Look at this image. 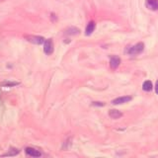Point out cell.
<instances>
[{
	"label": "cell",
	"mask_w": 158,
	"mask_h": 158,
	"mask_svg": "<svg viewBox=\"0 0 158 158\" xmlns=\"http://www.w3.org/2000/svg\"><path fill=\"white\" fill-rule=\"evenodd\" d=\"M144 50V44L139 42V43L133 44V46H126V53L128 55H139L143 52Z\"/></svg>",
	"instance_id": "obj_1"
},
{
	"label": "cell",
	"mask_w": 158,
	"mask_h": 158,
	"mask_svg": "<svg viewBox=\"0 0 158 158\" xmlns=\"http://www.w3.org/2000/svg\"><path fill=\"white\" fill-rule=\"evenodd\" d=\"M25 39L28 42L35 44H42L44 43V38L41 37V36H33V35H26L25 36Z\"/></svg>",
	"instance_id": "obj_2"
},
{
	"label": "cell",
	"mask_w": 158,
	"mask_h": 158,
	"mask_svg": "<svg viewBox=\"0 0 158 158\" xmlns=\"http://www.w3.org/2000/svg\"><path fill=\"white\" fill-rule=\"evenodd\" d=\"M44 52L46 55H50L53 52V42L52 39H48L44 43Z\"/></svg>",
	"instance_id": "obj_3"
},
{
	"label": "cell",
	"mask_w": 158,
	"mask_h": 158,
	"mask_svg": "<svg viewBox=\"0 0 158 158\" xmlns=\"http://www.w3.org/2000/svg\"><path fill=\"white\" fill-rule=\"evenodd\" d=\"M132 100V96H122V97H118L114 99L112 101L113 105H121V104H124V103H128L130 101Z\"/></svg>",
	"instance_id": "obj_4"
},
{
	"label": "cell",
	"mask_w": 158,
	"mask_h": 158,
	"mask_svg": "<svg viewBox=\"0 0 158 158\" xmlns=\"http://www.w3.org/2000/svg\"><path fill=\"white\" fill-rule=\"evenodd\" d=\"M120 64H121V58H120V56H118V55H113V56H111L110 58V67L112 70H116L118 69V67L120 66Z\"/></svg>",
	"instance_id": "obj_5"
},
{
	"label": "cell",
	"mask_w": 158,
	"mask_h": 158,
	"mask_svg": "<svg viewBox=\"0 0 158 158\" xmlns=\"http://www.w3.org/2000/svg\"><path fill=\"white\" fill-rule=\"evenodd\" d=\"M25 152L28 156H31V157H41L42 156V153L40 152L39 150H37L36 148H33V147H26Z\"/></svg>",
	"instance_id": "obj_6"
},
{
	"label": "cell",
	"mask_w": 158,
	"mask_h": 158,
	"mask_svg": "<svg viewBox=\"0 0 158 158\" xmlns=\"http://www.w3.org/2000/svg\"><path fill=\"white\" fill-rule=\"evenodd\" d=\"M145 5L151 11H158V0H146Z\"/></svg>",
	"instance_id": "obj_7"
},
{
	"label": "cell",
	"mask_w": 158,
	"mask_h": 158,
	"mask_svg": "<svg viewBox=\"0 0 158 158\" xmlns=\"http://www.w3.org/2000/svg\"><path fill=\"white\" fill-rule=\"evenodd\" d=\"M95 29H96V24H95L94 21H90L88 23L87 27H86L85 29V35L86 36H91L93 34V32L95 31Z\"/></svg>",
	"instance_id": "obj_8"
},
{
	"label": "cell",
	"mask_w": 158,
	"mask_h": 158,
	"mask_svg": "<svg viewBox=\"0 0 158 158\" xmlns=\"http://www.w3.org/2000/svg\"><path fill=\"white\" fill-rule=\"evenodd\" d=\"M109 116H110L111 119L118 120V119H120V118L123 117V113L120 112L119 110H116V109H112V110H110V112H109Z\"/></svg>",
	"instance_id": "obj_9"
},
{
	"label": "cell",
	"mask_w": 158,
	"mask_h": 158,
	"mask_svg": "<svg viewBox=\"0 0 158 158\" xmlns=\"http://www.w3.org/2000/svg\"><path fill=\"white\" fill-rule=\"evenodd\" d=\"M64 34L67 36H75V35H79L80 34V30L76 27H69L68 29H66Z\"/></svg>",
	"instance_id": "obj_10"
},
{
	"label": "cell",
	"mask_w": 158,
	"mask_h": 158,
	"mask_svg": "<svg viewBox=\"0 0 158 158\" xmlns=\"http://www.w3.org/2000/svg\"><path fill=\"white\" fill-rule=\"evenodd\" d=\"M152 89H153V84L150 80H145V81L142 83V90H143L144 92H150V91H152Z\"/></svg>",
	"instance_id": "obj_11"
},
{
	"label": "cell",
	"mask_w": 158,
	"mask_h": 158,
	"mask_svg": "<svg viewBox=\"0 0 158 158\" xmlns=\"http://www.w3.org/2000/svg\"><path fill=\"white\" fill-rule=\"evenodd\" d=\"M17 154H19V150H18L17 148H10L7 153L1 155V156H15V155Z\"/></svg>",
	"instance_id": "obj_12"
},
{
	"label": "cell",
	"mask_w": 158,
	"mask_h": 158,
	"mask_svg": "<svg viewBox=\"0 0 158 158\" xmlns=\"http://www.w3.org/2000/svg\"><path fill=\"white\" fill-rule=\"evenodd\" d=\"M19 82H12V81H7V82H3L1 83L2 86H5V87H13V86H17L19 85Z\"/></svg>",
	"instance_id": "obj_13"
},
{
	"label": "cell",
	"mask_w": 158,
	"mask_h": 158,
	"mask_svg": "<svg viewBox=\"0 0 158 158\" xmlns=\"http://www.w3.org/2000/svg\"><path fill=\"white\" fill-rule=\"evenodd\" d=\"M105 105V103L103 102H93L92 103V106H96V107H103Z\"/></svg>",
	"instance_id": "obj_14"
},
{
	"label": "cell",
	"mask_w": 158,
	"mask_h": 158,
	"mask_svg": "<svg viewBox=\"0 0 158 158\" xmlns=\"http://www.w3.org/2000/svg\"><path fill=\"white\" fill-rule=\"evenodd\" d=\"M155 93L158 95V79H157V81H156V83H155Z\"/></svg>",
	"instance_id": "obj_15"
},
{
	"label": "cell",
	"mask_w": 158,
	"mask_h": 158,
	"mask_svg": "<svg viewBox=\"0 0 158 158\" xmlns=\"http://www.w3.org/2000/svg\"><path fill=\"white\" fill-rule=\"evenodd\" d=\"M50 16H52V21H53V22L56 21V17H55V15H54V14H52V15H50Z\"/></svg>",
	"instance_id": "obj_16"
}]
</instances>
